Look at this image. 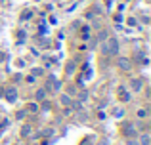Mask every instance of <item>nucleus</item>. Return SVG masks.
Listing matches in <instances>:
<instances>
[{"instance_id":"f257e3e1","label":"nucleus","mask_w":151,"mask_h":145,"mask_svg":"<svg viewBox=\"0 0 151 145\" xmlns=\"http://www.w3.org/2000/svg\"><path fill=\"white\" fill-rule=\"evenodd\" d=\"M101 52L105 56H117L119 54V42L117 38H107V44L101 46Z\"/></svg>"},{"instance_id":"f03ea898","label":"nucleus","mask_w":151,"mask_h":145,"mask_svg":"<svg viewBox=\"0 0 151 145\" xmlns=\"http://www.w3.org/2000/svg\"><path fill=\"white\" fill-rule=\"evenodd\" d=\"M119 67H121L122 71H130L132 63H130V59H126V57H121V59H119Z\"/></svg>"},{"instance_id":"7ed1b4c3","label":"nucleus","mask_w":151,"mask_h":145,"mask_svg":"<svg viewBox=\"0 0 151 145\" xmlns=\"http://www.w3.org/2000/svg\"><path fill=\"white\" fill-rule=\"evenodd\" d=\"M6 99L8 101H15V99H17V92H15L14 88H8L6 90Z\"/></svg>"},{"instance_id":"20e7f679","label":"nucleus","mask_w":151,"mask_h":145,"mask_svg":"<svg viewBox=\"0 0 151 145\" xmlns=\"http://www.w3.org/2000/svg\"><path fill=\"white\" fill-rule=\"evenodd\" d=\"M130 88H132V92H140L142 90V80L140 78H134V80L130 82Z\"/></svg>"},{"instance_id":"39448f33","label":"nucleus","mask_w":151,"mask_h":145,"mask_svg":"<svg viewBox=\"0 0 151 145\" xmlns=\"http://www.w3.org/2000/svg\"><path fill=\"white\" fill-rule=\"evenodd\" d=\"M119 96L122 97V101H130V94L126 92L124 88H119Z\"/></svg>"},{"instance_id":"423d86ee","label":"nucleus","mask_w":151,"mask_h":145,"mask_svg":"<svg viewBox=\"0 0 151 145\" xmlns=\"http://www.w3.org/2000/svg\"><path fill=\"white\" fill-rule=\"evenodd\" d=\"M140 143H142V145H149V143H151V136H149V134H144V136L140 138Z\"/></svg>"},{"instance_id":"0eeeda50","label":"nucleus","mask_w":151,"mask_h":145,"mask_svg":"<svg viewBox=\"0 0 151 145\" xmlns=\"http://www.w3.org/2000/svg\"><path fill=\"white\" fill-rule=\"evenodd\" d=\"M44 97H46V90H37V99L38 101H42V99H44Z\"/></svg>"},{"instance_id":"6e6552de","label":"nucleus","mask_w":151,"mask_h":145,"mask_svg":"<svg viewBox=\"0 0 151 145\" xmlns=\"http://www.w3.org/2000/svg\"><path fill=\"white\" fill-rule=\"evenodd\" d=\"M61 103L63 105H71V97L69 96H61Z\"/></svg>"},{"instance_id":"1a4fd4ad","label":"nucleus","mask_w":151,"mask_h":145,"mask_svg":"<svg viewBox=\"0 0 151 145\" xmlns=\"http://www.w3.org/2000/svg\"><path fill=\"white\" fill-rule=\"evenodd\" d=\"M138 116H140V119H145V116H147V111H145V109H140V111H138Z\"/></svg>"},{"instance_id":"9d476101","label":"nucleus","mask_w":151,"mask_h":145,"mask_svg":"<svg viewBox=\"0 0 151 145\" xmlns=\"http://www.w3.org/2000/svg\"><path fill=\"white\" fill-rule=\"evenodd\" d=\"M122 115H124V111H122V109H117V111H115V116H117V119H121Z\"/></svg>"},{"instance_id":"9b49d317","label":"nucleus","mask_w":151,"mask_h":145,"mask_svg":"<svg viewBox=\"0 0 151 145\" xmlns=\"http://www.w3.org/2000/svg\"><path fill=\"white\" fill-rule=\"evenodd\" d=\"M27 134H31V128H29V126L23 128V136H27Z\"/></svg>"},{"instance_id":"f8f14e48","label":"nucleus","mask_w":151,"mask_h":145,"mask_svg":"<svg viewBox=\"0 0 151 145\" xmlns=\"http://www.w3.org/2000/svg\"><path fill=\"white\" fill-rule=\"evenodd\" d=\"M98 145H107V143H105V141H101V143H98Z\"/></svg>"},{"instance_id":"ddd939ff","label":"nucleus","mask_w":151,"mask_h":145,"mask_svg":"<svg viewBox=\"0 0 151 145\" xmlns=\"http://www.w3.org/2000/svg\"><path fill=\"white\" fill-rule=\"evenodd\" d=\"M2 2H4V0H2Z\"/></svg>"}]
</instances>
